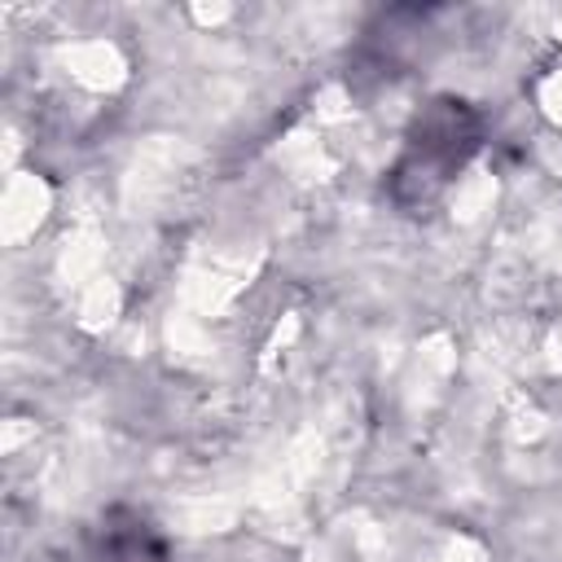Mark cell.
I'll use <instances>...</instances> for the list:
<instances>
[{"instance_id":"obj_1","label":"cell","mask_w":562,"mask_h":562,"mask_svg":"<svg viewBox=\"0 0 562 562\" xmlns=\"http://www.w3.org/2000/svg\"><path fill=\"white\" fill-rule=\"evenodd\" d=\"M483 145V119L461 97H435L413 119L404 149L391 167V198L404 211H426L465 171Z\"/></svg>"},{"instance_id":"obj_2","label":"cell","mask_w":562,"mask_h":562,"mask_svg":"<svg viewBox=\"0 0 562 562\" xmlns=\"http://www.w3.org/2000/svg\"><path fill=\"white\" fill-rule=\"evenodd\" d=\"M88 562H176L162 531L127 505H114L97 518L88 536Z\"/></svg>"}]
</instances>
